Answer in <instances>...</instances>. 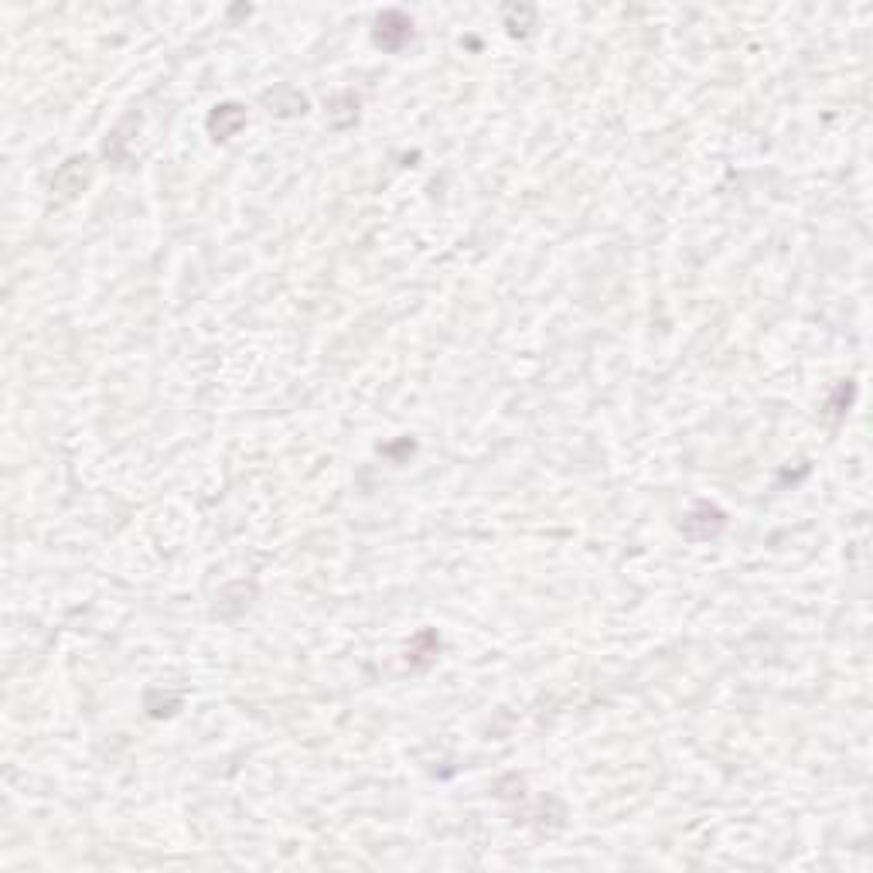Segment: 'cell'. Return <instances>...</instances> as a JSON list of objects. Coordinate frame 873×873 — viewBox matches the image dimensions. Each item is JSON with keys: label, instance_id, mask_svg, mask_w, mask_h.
<instances>
[{"label": "cell", "instance_id": "1", "mask_svg": "<svg viewBox=\"0 0 873 873\" xmlns=\"http://www.w3.org/2000/svg\"><path fill=\"white\" fill-rule=\"evenodd\" d=\"M727 526V515H723V509H717V505H710V502H700V505H693V509L686 512V519H683V529L689 539H696V543H703V539H713V536H720V529Z\"/></svg>", "mask_w": 873, "mask_h": 873}, {"label": "cell", "instance_id": "2", "mask_svg": "<svg viewBox=\"0 0 873 873\" xmlns=\"http://www.w3.org/2000/svg\"><path fill=\"white\" fill-rule=\"evenodd\" d=\"M89 178H93V161H89V157H69V161L58 168L52 191H58L62 202H72V198L89 185Z\"/></svg>", "mask_w": 873, "mask_h": 873}, {"label": "cell", "instance_id": "3", "mask_svg": "<svg viewBox=\"0 0 873 873\" xmlns=\"http://www.w3.org/2000/svg\"><path fill=\"white\" fill-rule=\"evenodd\" d=\"M413 38V21L403 11H386L376 18V45L386 52H399Z\"/></svg>", "mask_w": 873, "mask_h": 873}, {"label": "cell", "instance_id": "4", "mask_svg": "<svg viewBox=\"0 0 873 873\" xmlns=\"http://www.w3.org/2000/svg\"><path fill=\"white\" fill-rule=\"evenodd\" d=\"M246 127V110L243 106H236V103H222V106H215L212 110V116H209V130H212V137L215 140H229V137H236L239 130Z\"/></svg>", "mask_w": 873, "mask_h": 873}]
</instances>
